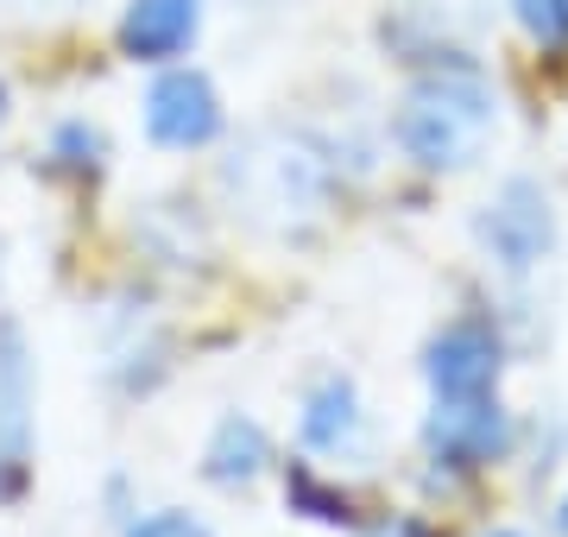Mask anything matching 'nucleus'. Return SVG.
<instances>
[{
	"label": "nucleus",
	"mask_w": 568,
	"mask_h": 537,
	"mask_svg": "<svg viewBox=\"0 0 568 537\" xmlns=\"http://www.w3.org/2000/svg\"><path fill=\"white\" fill-rule=\"evenodd\" d=\"M556 525H562V537H568V499H562V513H556Z\"/></svg>",
	"instance_id": "obj_17"
},
{
	"label": "nucleus",
	"mask_w": 568,
	"mask_h": 537,
	"mask_svg": "<svg viewBox=\"0 0 568 537\" xmlns=\"http://www.w3.org/2000/svg\"><path fill=\"white\" fill-rule=\"evenodd\" d=\"M272 462V443L253 417H222V430L209 436V455H203V475L215 487H253Z\"/></svg>",
	"instance_id": "obj_9"
},
{
	"label": "nucleus",
	"mask_w": 568,
	"mask_h": 537,
	"mask_svg": "<svg viewBox=\"0 0 568 537\" xmlns=\"http://www.w3.org/2000/svg\"><path fill=\"white\" fill-rule=\"evenodd\" d=\"M366 537H424V525H410V518H392V525H373Z\"/></svg>",
	"instance_id": "obj_16"
},
{
	"label": "nucleus",
	"mask_w": 568,
	"mask_h": 537,
	"mask_svg": "<svg viewBox=\"0 0 568 537\" xmlns=\"http://www.w3.org/2000/svg\"><path fill=\"white\" fill-rule=\"evenodd\" d=\"M126 537H215V531H209V525H203L196 513H178V506H171V513L140 518V525H133Z\"/></svg>",
	"instance_id": "obj_14"
},
{
	"label": "nucleus",
	"mask_w": 568,
	"mask_h": 537,
	"mask_svg": "<svg viewBox=\"0 0 568 537\" xmlns=\"http://www.w3.org/2000/svg\"><path fill=\"white\" fill-rule=\"evenodd\" d=\"M222 190L253 215V222L291 227L310 222L328 196V165L323 152L297 133H253V140L222 165Z\"/></svg>",
	"instance_id": "obj_2"
},
{
	"label": "nucleus",
	"mask_w": 568,
	"mask_h": 537,
	"mask_svg": "<svg viewBox=\"0 0 568 537\" xmlns=\"http://www.w3.org/2000/svg\"><path fill=\"white\" fill-rule=\"evenodd\" d=\"M493 126H499V102H493V89L480 77H424V83L405 89V102H398V145H405V159H417L424 171H462L474 165L480 152H487Z\"/></svg>",
	"instance_id": "obj_1"
},
{
	"label": "nucleus",
	"mask_w": 568,
	"mask_h": 537,
	"mask_svg": "<svg viewBox=\"0 0 568 537\" xmlns=\"http://www.w3.org/2000/svg\"><path fill=\"white\" fill-rule=\"evenodd\" d=\"M511 7H518V26H525L537 44L568 39V0H511Z\"/></svg>",
	"instance_id": "obj_11"
},
{
	"label": "nucleus",
	"mask_w": 568,
	"mask_h": 537,
	"mask_svg": "<svg viewBox=\"0 0 568 537\" xmlns=\"http://www.w3.org/2000/svg\"><path fill=\"white\" fill-rule=\"evenodd\" d=\"M0 126H7V89H0Z\"/></svg>",
	"instance_id": "obj_18"
},
{
	"label": "nucleus",
	"mask_w": 568,
	"mask_h": 537,
	"mask_svg": "<svg viewBox=\"0 0 568 537\" xmlns=\"http://www.w3.org/2000/svg\"><path fill=\"white\" fill-rule=\"evenodd\" d=\"M51 152H58L70 171H95V159H102V133L82 126V121H70V126H58V145H51Z\"/></svg>",
	"instance_id": "obj_12"
},
{
	"label": "nucleus",
	"mask_w": 568,
	"mask_h": 537,
	"mask_svg": "<svg viewBox=\"0 0 568 537\" xmlns=\"http://www.w3.org/2000/svg\"><path fill=\"white\" fill-rule=\"evenodd\" d=\"M145 133L171 152H196L222 133V95L203 70H164L145 89Z\"/></svg>",
	"instance_id": "obj_3"
},
{
	"label": "nucleus",
	"mask_w": 568,
	"mask_h": 537,
	"mask_svg": "<svg viewBox=\"0 0 568 537\" xmlns=\"http://www.w3.org/2000/svg\"><path fill=\"white\" fill-rule=\"evenodd\" d=\"M196 26H203V0H133L121 20V44L140 63H171L196 44Z\"/></svg>",
	"instance_id": "obj_7"
},
{
	"label": "nucleus",
	"mask_w": 568,
	"mask_h": 537,
	"mask_svg": "<svg viewBox=\"0 0 568 537\" xmlns=\"http://www.w3.org/2000/svg\"><path fill=\"white\" fill-rule=\"evenodd\" d=\"M493 537H518V531H493Z\"/></svg>",
	"instance_id": "obj_19"
},
{
	"label": "nucleus",
	"mask_w": 568,
	"mask_h": 537,
	"mask_svg": "<svg viewBox=\"0 0 568 537\" xmlns=\"http://www.w3.org/2000/svg\"><path fill=\"white\" fill-rule=\"evenodd\" d=\"M26 436H32V354L20 323L0 316V462H26Z\"/></svg>",
	"instance_id": "obj_8"
},
{
	"label": "nucleus",
	"mask_w": 568,
	"mask_h": 537,
	"mask_svg": "<svg viewBox=\"0 0 568 537\" xmlns=\"http://www.w3.org/2000/svg\"><path fill=\"white\" fill-rule=\"evenodd\" d=\"M13 13H77L82 0H7Z\"/></svg>",
	"instance_id": "obj_15"
},
{
	"label": "nucleus",
	"mask_w": 568,
	"mask_h": 537,
	"mask_svg": "<svg viewBox=\"0 0 568 537\" xmlns=\"http://www.w3.org/2000/svg\"><path fill=\"white\" fill-rule=\"evenodd\" d=\"M291 499H297L310 518H323V525H342V518H347V499L328 494L323 480H310V475H291Z\"/></svg>",
	"instance_id": "obj_13"
},
{
	"label": "nucleus",
	"mask_w": 568,
	"mask_h": 537,
	"mask_svg": "<svg viewBox=\"0 0 568 537\" xmlns=\"http://www.w3.org/2000/svg\"><path fill=\"white\" fill-rule=\"evenodd\" d=\"M429 449L443 455V462H455V468H480V462H493V455L511 443V424L506 412L487 398H436V412H429Z\"/></svg>",
	"instance_id": "obj_5"
},
{
	"label": "nucleus",
	"mask_w": 568,
	"mask_h": 537,
	"mask_svg": "<svg viewBox=\"0 0 568 537\" xmlns=\"http://www.w3.org/2000/svg\"><path fill=\"white\" fill-rule=\"evenodd\" d=\"M480 241H487L493 260L511 266V272L537 266L549 253V241H556V215H549L544 190L530 184V178H511V184L487 203V215H480Z\"/></svg>",
	"instance_id": "obj_4"
},
{
	"label": "nucleus",
	"mask_w": 568,
	"mask_h": 537,
	"mask_svg": "<svg viewBox=\"0 0 568 537\" xmlns=\"http://www.w3.org/2000/svg\"><path fill=\"white\" fill-rule=\"evenodd\" d=\"M354 436H361V398H354V386L347 379H323L304 398V443L323 455H342Z\"/></svg>",
	"instance_id": "obj_10"
},
{
	"label": "nucleus",
	"mask_w": 568,
	"mask_h": 537,
	"mask_svg": "<svg viewBox=\"0 0 568 537\" xmlns=\"http://www.w3.org/2000/svg\"><path fill=\"white\" fill-rule=\"evenodd\" d=\"M424 373L436 386V398H487L499 386V342L480 323H455V330L436 335Z\"/></svg>",
	"instance_id": "obj_6"
}]
</instances>
